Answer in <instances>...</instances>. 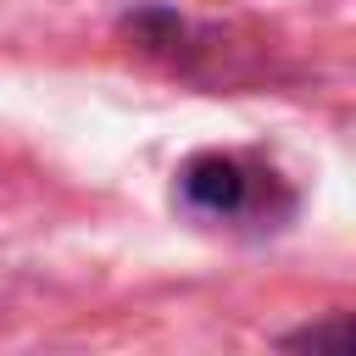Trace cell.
<instances>
[{
	"label": "cell",
	"instance_id": "1",
	"mask_svg": "<svg viewBox=\"0 0 356 356\" xmlns=\"http://www.w3.org/2000/svg\"><path fill=\"white\" fill-rule=\"evenodd\" d=\"M256 189H261V172L245 167L239 156H222V150L189 156L178 172V195L200 217H245L256 206Z\"/></svg>",
	"mask_w": 356,
	"mask_h": 356
},
{
	"label": "cell",
	"instance_id": "2",
	"mask_svg": "<svg viewBox=\"0 0 356 356\" xmlns=\"http://www.w3.org/2000/svg\"><path fill=\"white\" fill-rule=\"evenodd\" d=\"M284 345H289V350H323V345H334V350H345V345H350V323L339 317L334 328H306V334H289Z\"/></svg>",
	"mask_w": 356,
	"mask_h": 356
}]
</instances>
